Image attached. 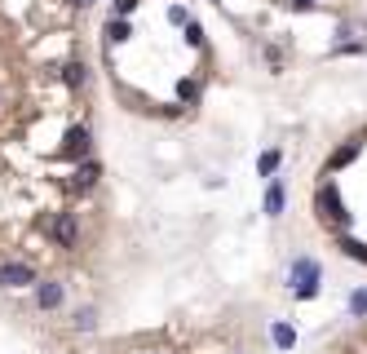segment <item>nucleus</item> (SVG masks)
I'll list each match as a JSON object with an SVG mask.
<instances>
[{"mask_svg": "<svg viewBox=\"0 0 367 354\" xmlns=\"http://www.w3.org/2000/svg\"><path fill=\"white\" fill-rule=\"evenodd\" d=\"M319 262H310V257H297L292 262V292H297V301H310V297H319Z\"/></svg>", "mask_w": 367, "mask_h": 354, "instance_id": "f257e3e1", "label": "nucleus"}, {"mask_svg": "<svg viewBox=\"0 0 367 354\" xmlns=\"http://www.w3.org/2000/svg\"><path fill=\"white\" fill-rule=\"evenodd\" d=\"M314 209H319V213H323V222H332L336 230H345V226H350V213H345V204H341L336 186H323L319 195H314Z\"/></svg>", "mask_w": 367, "mask_h": 354, "instance_id": "f03ea898", "label": "nucleus"}, {"mask_svg": "<svg viewBox=\"0 0 367 354\" xmlns=\"http://www.w3.org/2000/svg\"><path fill=\"white\" fill-rule=\"evenodd\" d=\"M35 271L27 262H0V288H31Z\"/></svg>", "mask_w": 367, "mask_h": 354, "instance_id": "7ed1b4c3", "label": "nucleus"}, {"mask_svg": "<svg viewBox=\"0 0 367 354\" xmlns=\"http://www.w3.org/2000/svg\"><path fill=\"white\" fill-rule=\"evenodd\" d=\"M49 235H54L63 248H76L80 243V226H76V213H58L54 222H49Z\"/></svg>", "mask_w": 367, "mask_h": 354, "instance_id": "20e7f679", "label": "nucleus"}, {"mask_svg": "<svg viewBox=\"0 0 367 354\" xmlns=\"http://www.w3.org/2000/svg\"><path fill=\"white\" fill-rule=\"evenodd\" d=\"M67 301V288L58 279H35V306L40 310H58Z\"/></svg>", "mask_w": 367, "mask_h": 354, "instance_id": "39448f33", "label": "nucleus"}, {"mask_svg": "<svg viewBox=\"0 0 367 354\" xmlns=\"http://www.w3.org/2000/svg\"><path fill=\"white\" fill-rule=\"evenodd\" d=\"M63 151L71 155V160H80V155L89 151V129H84V124H76V129H67V146H63Z\"/></svg>", "mask_w": 367, "mask_h": 354, "instance_id": "423d86ee", "label": "nucleus"}, {"mask_svg": "<svg viewBox=\"0 0 367 354\" xmlns=\"http://www.w3.org/2000/svg\"><path fill=\"white\" fill-rule=\"evenodd\" d=\"M284 204H288V195H284V182H270V186H266V213H270V217H279V213H284Z\"/></svg>", "mask_w": 367, "mask_h": 354, "instance_id": "0eeeda50", "label": "nucleus"}, {"mask_svg": "<svg viewBox=\"0 0 367 354\" xmlns=\"http://www.w3.org/2000/svg\"><path fill=\"white\" fill-rule=\"evenodd\" d=\"M341 252H345V257H354V262H363V266H367V243H359V239H350L345 230H341Z\"/></svg>", "mask_w": 367, "mask_h": 354, "instance_id": "6e6552de", "label": "nucleus"}, {"mask_svg": "<svg viewBox=\"0 0 367 354\" xmlns=\"http://www.w3.org/2000/svg\"><path fill=\"white\" fill-rule=\"evenodd\" d=\"M279 160H284L279 151H261V160H256V173H261V177H275V173H279Z\"/></svg>", "mask_w": 367, "mask_h": 354, "instance_id": "1a4fd4ad", "label": "nucleus"}, {"mask_svg": "<svg viewBox=\"0 0 367 354\" xmlns=\"http://www.w3.org/2000/svg\"><path fill=\"white\" fill-rule=\"evenodd\" d=\"M270 337H275V346H279V350H292V346H297V332H292L288 323H275V328H270Z\"/></svg>", "mask_w": 367, "mask_h": 354, "instance_id": "9d476101", "label": "nucleus"}, {"mask_svg": "<svg viewBox=\"0 0 367 354\" xmlns=\"http://www.w3.org/2000/svg\"><path fill=\"white\" fill-rule=\"evenodd\" d=\"M97 177H102V164H93V160H89V164H80V173H76V186H93Z\"/></svg>", "mask_w": 367, "mask_h": 354, "instance_id": "9b49d317", "label": "nucleus"}, {"mask_svg": "<svg viewBox=\"0 0 367 354\" xmlns=\"http://www.w3.org/2000/svg\"><path fill=\"white\" fill-rule=\"evenodd\" d=\"M354 155H359V142H354V146H341V151L332 155V164H327V168H345V164L354 160Z\"/></svg>", "mask_w": 367, "mask_h": 354, "instance_id": "f8f14e48", "label": "nucleus"}, {"mask_svg": "<svg viewBox=\"0 0 367 354\" xmlns=\"http://www.w3.org/2000/svg\"><path fill=\"white\" fill-rule=\"evenodd\" d=\"M63 80L71 84V89H76V84H84V63H67V67H63Z\"/></svg>", "mask_w": 367, "mask_h": 354, "instance_id": "ddd939ff", "label": "nucleus"}, {"mask_svg": "<svg viewBox=\"0 0 367 354\" xmlns=\"http://www.w3.org/2000/svg\"><path fill=\"white\" fill-rule=\"evenodd\" d=\"M93 323H97V310H93V306H84V310L76 314V328H80V332H89Z\"/></svg>", "mask_w": 367, "mask_h": 354, "instance_id": "4468645a", "label": "nucleus"}, {"mask_svg": "<svg viewBox=\"0 0 367 354\" xmlns=\"http://www.w3.org/2000/svg\"><path fill=\"white\" fill-rule=\"evenodd\" d=\"M106 35H111L115 45H120V40H129V22H124V18H115L111 27H106Z\"/></svg>", "mask_w": 367, "mask_h": 354, "instance_id": "2eb2a0df", "label": "nucleus"}, {"mask_svg": "<svg viewBox=\"0 0 367 354\" xmlns=\"http://www.w3.org/2000/svg\"><path fill=\"white\" fill-rule=\"evenodd\" d=\"M350 310L363 319V314H367V292H354V297H350Z\"/></svg>", "mask_w": 367, "mask_h": 354, "instance_id": "dca6fc26", "label": "nucleus"}, {"mask_svg": "<svg viewBox=\"0 0 367 354\" xmlns=\"http://www.w3.org/2000/svg\"><path fill=\"white\" fill-rule=\"evenodd\" d=\"M133 9H138V0H115V14H120V18H129Z\"/></svg>", "mask_w": 367, "mask_h": 354, "instance_id": "f3484780", "label": "nucleus"}, {"mask_svg": "<svg viewBox=\"0 0 367 354\" xmlns=\"http://www.w3.org/2000/svg\"><path fill=\"white\" fill-rule=\"evenodd\" d=\"M186 40H190V45H204V31L195 27V22H186Z\"/></svg>", "mask_w": 367, "mask_h": 354, "instance_id": "a211bd4d", "label": "nucleus"}, {"mask_svg": "<svg viewBox=\"0 0 367 354\" xmlns=\"http://www.w3.org/2000/svg\"><path fill=\"white\" fill-rule=\"evenodd\" d=\"M305 5H314V0H292V9H305Z\"/></svg>", "mask_w": 367, "mask_h": 354, "instance_id": "6ab92c4d", "label": "nucleus"}, {"mask_svg": "<svg viewBox=\"0 0 367 354\" xmlns=\"http://www.w3.org/2000/svg\"><path fill=\"white\" fill-rule=\"evenodd\" d=\"M76 5H80V9H89V5H93V0H76Z\"/></svg>", "mask_w": 367, "mask_h": 354, "instance_id": "aec40b11", "label": "nucleus"}]
</instances>
